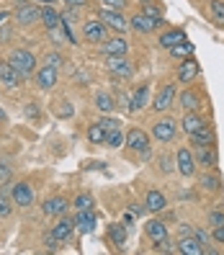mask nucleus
Instances as JSON below:
<instances>
[{"label":"nucleus","instance_id":"obj_49","mask_svg":"<svg viewBox=\"0 0 224 255\" xmlns=\"http://www.w3.org/2000/svg\"><path fill=\"white\" fill-rule=\"evenodd\" d=\"M193 235H196V240H199V243H201L204 248L209 245V240H212V235H209L206 230H201V227H199V230H193Z\"/></svg>","mask_w":224,"mask_h":255},{"label":"nucleus","instance_id":"obj_29","mask_svg":"<svg viewBox=\"0 0 224 255\" xmlns=\"http://www.w3.org/2000/svg\"><path fill=\"white\" fill-rule=\"evenodd\" d=\"M109 240L113 245L126 243V224H109Z\"/></svg>","mask_w":224,"mask_h":255},{"label":"nucleus","instance_id":"obj_22","mask_svg":"<svg viewBox=\"0 0 224 255\" xmlns=\"http://www.w3.org/2000/svg\"><path fill=\"white\" fill-rule=\"evenodd\" d=\"M204 124H209V122L199 111H186V116H183V131L188 134V137H191V134H196Z\"/></svg>","mask_w":224,"mask_h":255},{"label":"nucleus","instance_id":"obj_28","mask_svg":"<svg viewBox=\"0 0 224 255\" xmlns=\"http://www.w3.org/2000/svg\"><path fill=\"white\" fill-rule=\"evenodd\" d=\"M72 230H75V219H70V217H59V222L54 224V227H52V232L59 237V240H62V243H65V240L72 235Z\"/></svg>","mask_w":224,"mask_h":255},{"label":"nucleus","instance_id":"obj_18","mask_svg":"<svg viewBox=\"0 0 224 255\" xmlns=\"http://www.w3.org/2000/svg\"><path fill=\"white\" fill-rule=\"evenodd\" d=\"M178 253L181 255H204V245L196 240V235H188L178 240Z\"/></svg>","mask_w":224,"mask_h":255},{"label":"nucleus","instance_id":"obj_56","mask_svg":"<svg viewBox=\"0 0 224 255\" xmlns=\"http://www.w3.org/2000/svg\"><path fill=\"white\" fill-rule=\"evenodd\" d=\"M10 175V168L8 165H0V178H8Z\"/></svg>","mask_w":224,"mask_h":255},{"label":"nucleus","instance_id":"obj_54","mask_svg":"<svg viewBox=\"0 0 224 255\" xmlns=\"http://www.w3.org/2000/svg\"><path fill=\"white\" fill-rule=\"evenodd\" d=\"M8 18H10V10H0V26L8 23Z\"/></svg>","mask_w":224,"mask_h":255},{"label":"nucleus","instance_id":"obj_8","mask_svg":"<svg viewBox=\"0 0 224 255\" xmlns=\"http://www.w3.org/2000/svg\"><path fill=\"white\" fill-rule=\"evenodd\" d=\"M175 170L181 173L183 178H191L193 173H196V157H193V149L188 147H181L175 152Z\"/></svg>","mask_w":224,"mask_h":255},{"label":"nucleus","instance_id":"obj_17","mask_svg":"<svg viewBox=\"0 0 224 255\" xmlns=\"http://www.w3.org/2000/svg\"><path fill=\"white\" fill-rule=\"evenodd\" d=\"M178 103L183 106V111H199L201 109V93L199 91H193V88H186V91L178 96Z\"/></svg>","mask_w":224,"mask_h":255},{"label":"nucleus","instance_id":"obj_44","mask_svg":"<svg viewBox=\"0 0 224 255\" xmlns=\"http://www.w3.org/2000/svg\"><path fill=\"white\" fill-rule=\"evenodd\" d=\"M209 224H212V227H219V224H224V212H222V209L209 212Z\"/></svg>","mask_w":224,"mask_h":255},{"label":"nucleus","instance_id":"obj_41","mask_svg":"<svg viewBox=\"0 0 224 255\" xmlns=\"http://www.w3.org/2000/svg\"><path fill=\"white\" fill-rule=\"evenodd\" d=\"M155 253H178V248H173V243H170V240L165 237V240H157V243H155Z\"/></svg>","mask_w":224,"mask_h":255},{"label":"nucleus","instance_id":"obj_45","mask_svg":"<svg viewBox=\"0 0 224 255\" xmlns=\"http://www.w3.org/2000/svg\"><path fill=\"white\" fill-rule=\"evenodd\" d=\"M10 39H13V26L3 23V26H0V44H8Z\"/></svg>","mask_w":224,"mask_h":255},{"label":"nucleus","instance_id":"obj_6","mask_svg":"<svg viewBox=\"0 0 224 255\" xmlns=\"http://www.w3.org/2000/svg\"><path fill=\"white\" fill-rule=\"evenodd\" d=\"M193 157H196V165L206 170H214L217 162H219V155H217V144H199L193 147Z\"/></svg>","mask_w":224,"mask_h":255},{"label":"nucleus","instance_id":"obj_55","mask_svg":"<svg viewBox=\"0 0 224 255\" xmlns=\"http://www.w3.org/2000/svg\"><path fill=\"white\" fill-rule=\"evenodd\" d=\"M144 212H147V206H139V204L131 206V214H144Z\"/></svg>","mask_w":224,"mask_h":255},{"label":"nucleus","instance_id":"obj_42","mask_svg":"<svg viewBox=\"0 0 224 255\" xmlns=\"http://www.w3.org/2000/svg\"><path fill=\"white\" fill-rule=\"evenodd\" d=\"M44 59H47V65H49V67H54V70H59V67H62V59H65V57H62V54H59V52H49V54H47V57H44Z\"/></svg>","mask_w":224,"mask_h":255},{"label":"nucleus","instance_id":"obj_48","mask_svg":"<svg viewBox=\"0 0 224 255\" xmlns=\"http://www.w3.org/2000/svg\"><path fill=\"white\" fill-rule=\"evenodd\" d=\"M26 116H28V119H34V122H39V119H41L39 106H34V103H26Z\"/></svg>","mask_w":224,"mask_h":255},{"label":"nucleus","instance_id":"obj_59","mask_svg":"<svg viewBox=\"0 0 224 255\" xmlns=\"http://www.w3.org/2000/svg\"><path fill=\"white\" fill-rule=\"evenodd\" d=\"M21 3H26V0H21Z\"/></svg>","mask_w":224,"mask_h":255},{"label":"nucleus","instance_id":"obj_50","mask_svg":"<svg viewBox=\"0 0 224 255\" xmlns=\"http://www.w3.org/2000/svg\"><path fill=\"white\" fill-rule=\"evenodd\" d=\"M212 240H214V243H219V245H224V224H219V227L212 230Z\"/></svg>","mask_w":224,"mask_h":255},{"label":"nucleus","instance_id":"obj_23","mask_svg":"<svg viewBox=\"0 0 224 255\" xmlns=\"http://www.w3.org/2000/svg\"><path fill=\"white\" fill-rule=\"evenodd\" d=\"M144 232H147V237L152 240V243H157V240H165L168 237V224L160 222V219H149L144 224Z\"/></svg>","mask_w":224,"mask_h":255},{"label":"nucleus","instance_id":"obj_5","mask_svg":"<svg viewBox=\"0 0 224 255\" xmlns=\"http://www.w3.org/2000/svg\"><path fill=\"white\" fill-rule=\"evenodd\" d=\"M98 52H101L103 57H118V54H126V52H129V39H124V34L109 36L103 44H98Z\"/></svg>","mask_w":224,"mask_h":255},{"label":"nucleus","instance_id":"obj_27","mask_svg":"<svg viewBox=\"0 0 224 255\" xmlns=\"http://www.w3.org/2000/svg\"><path fill=\"white\" fill-rule=\"evenodd\" d=\"M75 227H78L83 235L93 232V227H96V214H93V209H88V212H78V217H75Z\"/></svg>","mask_w":224,"mask_h":255},{"label":"nucleus","instance_id":"obj_39","mask_svg":"<svg viewBox=\"0 0 224 255\" xmlns=\"http://www.w3.org/2000/svg\"><path fill=\"white\" fill-rule=\"evenodd\" d=\"M98 124L106 129V131H113V129H121V124H118V119H113V116H101L98 119Z\"/></svg>","mask_w":224,"mask_h":255},{"label":"nucleus","instance_id":"obj_32","mask_svg":"<svg viewBox=\"0 0 224 255\" xmlns=\"http://www.w3.org/2000/svg\"><path fill=\"white\" fill-rule=\"evenodd\" d=\"M168 52H170L175 59H186V57L193 54V44H191V41H181V44H175V47H170Z\"/></svg>","mask_w":224,"mask_h":255},{"label":"nucleus","instance_id":"obj_57","mask_svg":"<svg viewBox=\"0 0 224 255\" xmlns=\"http://www.w3.org/2000/svg\"><path fill=\"white\" fill-rule=\"evenodd\" d=\"M0 122H5V111L3 109H0Z\"/></svg>","mask_w":224,"mask_h":255},{"label":"nucleus","instance_id":"obj_11","mask_svg":"<svg viewBox=\"0 0 224 255\" xmlns=\"http://www.w3.org/2000/svg\"><path fill=\"white\" fill-rule=\"evenodd\" d=\"M13 16H16L18 26H31V23H36V21L41 18V8L34 5V3H21Z\"/></svg>","mask_w":224,"mask_h":255},{"label":"nucleus","instance_id":"obj_35","mask_svg":"<svg viewBox=\"0 0 224 255\" xmlns=\"http://www.w3.org/2000/svg\"><path fill=\"white\" fill-rule=\"evenodd\" d=\"M106 144L109 147H121V144H126V134L121 131V129H113V131H106Z\"/></svg>","mask_w":224,"mask_h":255},{"label":"nucleus","instance_id":"obj_46","mask_svg":"<svg viewBox=\"0 0 224 255\" xmlns=\"http://www.w3.org/2000/svg\"><path fill=\"white\" fill-rule=\"evenodd\" d=\"M47 36H49V41L52 44H57V47H59V44H62V28H47Z\"/></svg>","mask_w":224,"mask_h":255},{"label":"nucleus","instance_id":"obj_24","mask_svg":"<svg viewBox=\"0 0 224 255\" xmlns=\"http://www.w3.org/2000/svg\"><path fill=\"white\" fill-rule=\"evenodd\" d=\"M149 103V85L144 83V85H139L137 91H134V96H131V103H129V111H142L144 106Z\"/></svg>","mask_w":224,"mask_h":255},{"label":"nucleus","instance_id":"obj_3","mask_svg":"<svg viewBox=\"0 0 224 255\" xmlns=\"http://www.w3.org/2000/svg\"><path fill=\"white\" fill-rule=\"evenodd\" d=\"M98 18L106 23L111 31H116V34H124L126 28H129V18L124 16L121 10H113V8H106V5H103V8L98 10Z\"/></svg>","mask_w":224,"mask_h":255},{"label":"nucleus","instance_id":"obj_33","mask_svg":"<svg viewBox=\"0 0 224 255\" xmlns=\"http://www.w3.org/2000/svg\"><path fill=\"white\" fill-rule=\"evenodd\" d=\"M72 206L78 209V212H88V209L96 206V201H93L91 193H78V196H75V201H72Z\"/></svg>","mask_w":224,"mask_h":255},{"label":"nucleus","instance_id":"obj_20","mask_svg":"<svg viewBox=\"0 0 224 255\" xmlns=\"http://www.w3.org/2000/svg\"><path fill=\"white\" fill-rule=\"evenodd\" d=\"M191 144L199 147V144H217V131L212 124H204L196 134H191Z\"/></svg>","mask_w":224,"mask_h":255},{"label":"nucleus","instance_id":"obj_14","mask_svg":"<svg viewBox=\"0 0 224 255\" xmlns=\"http://www.w3.org/2000/svg\"><path fill=\"white\" fill-rule=\"evenodd\" d=\"M144 206H147V212H149V214L165 212V206H168L165 193L157 191V188H149V191H147V196H144Z\"/></svg>","mask_w":224,"mask_h":255},{"label":"nucleus","instance_id":"obj_37","mask_svg":"<svg viewBox=\"0 0 224 255\" xmlns=\"http://www.w3.org/2000/svg\"><path fill=\"white\" fill-rule=\"evenodd\" d=\"M54 114H57L59 119H70V116L75 114V109H72V103H70V101H59L57 106H54Z\"/></svg>","mask_w":224,"mask_h":255},{"label":"nucleus","instance_id":"obj_1","mask_svg":"<svg viewBox=\"0 0 224 255\" xmlns=\"http://www.w3.org/2000/svg\"><path fill=\"white\" fill-rule=\"evenodd\" d=\"M8 62L16 67V72L21 75V80L31 78V75L36 72V54L28 52V49H13L10 57H8Z\"/></svg>","mask_w":224,"mask_h":255},{"label":"nucleus","instance_id":"obj_19","mask_svg":"<svg viewBox=\"0 0 224 255\" xmlns=\"http://www.w3.org/2000/svg\"><path fill=\"white\" fill-rule=\"evenodd\" d=\"M181 41H186L183 28H168V31H162L160 39H157V44L162 49H170V47H175V44H181Z\"/></svg>","mask_w":224,"mask_h":255},{"label":"nucleus","instance_id":"obj_43","mask_svg":"<svg viewBox=\"0 0 224 255\" xmlns=\"http://www.w3.org/2000/svg\"><path fill=\"white\" fill-rule=\"evenodd\" d=\"M142 13H147V16H149V18H155V21H162V10H160L157 5L144 3V5H142Z\"/></svg>","mask_w":224,"mask_h":255},{"label":"nucleus","instance_id":"obj_34","mask_svg":"<svg viewBox=\"0 0 224 255\" xmlns=\"http://www.w3.org/2000/svg\"><path fill=\"white\" fill-rule=\"evenodd\" d=\"M96 106H98L103 114H111V111L116 109V101H113L109 93H98V96H96Z\"/></svg>","mask_w":224,"mask_h":255},{"label":"nucleus","instance_id":"obj_15","mask_svg":"<svg viewBox=\"0 0 224 255\" xmlns=\"http://www.w3.org/2000/svg\"><path fill=\"white\" fill-rule=\"evenodd\" d=\"M199 72H201V67H199V62H196V59L186 57V59H183V65L178 67V83L188 85V83H193V80L199 78Z\"/></svg>","mask_w":224,"mask_h":255},{"label":"nucleus","instance_id":"obj_51","mask_svg":"<svg viewBox=\"0 0 224 255\" xmlns=\"http://www.w3.org/2000/svg\"><path fill=\"white\" fill-rule=\"evenodd\" d=\"M65 3H67L70 8H85V5H88V0H65Z\"/></svg>","mask_w":224,"mask_h":255},{"label":"nucleus","instance_id":"obj_21","mask_svg":"<svg viewBox=\"0 0 224 255\" xmlns=\"http://www.w3.org/2000/svg\"><path fill=\"white\" fill-rule=\"evenodd\" d=\"M67 199H62V196H52V199H47V201H44V214H47V217H62L65 212H67Z\"/></svg>","mask_w":224,"mask_h":255},{"label":"nucleus","instance_id":"obj_36","mask_svg":"<svg viewBox=\"0 0 224 255\" xmlns=\"http://www.w3.org/2000/svg\"><path fill=\"white\" fill-rule=\"evenodd\" d=\"M209 13L217 23H224V0H209Z\"/></svg>","mask_w":224,"mask_h":255},{"label":"nucleus","instance_id":"obj_38","mask_svg":"<svg viewBox=\"0 0 224 255\" xmlns=\"http://www.w3.org/2000/svg\"><path fill=\"white\" fill-rule=\"evenodd\" d=\"M13 214V199H8L5 193H0V219H5Z\"/></svg>","mask_w":224,"mask_h":255},{"label":"nucleus","instance_id":"obj_53","mask_svg":"<svg viewBox=\"0 0 224 255\" xmlns=\"http://www.w3.org/2000/svg\"><path fill=\"white\" fill-rule=\"evenodd\" d=\"M160 168H162V170H170V160H168L165 155L160 157Z\"/></svg>","mask_w":224,"mask_h":255},{"label":"nucleus","instance_id":"obj_9","mask_svg":"<svg viewBox=\"0 0 224 255\" xmlns=\"http://www.w3.org/2000/svg\"><path fill=\"white\" fill-rule=\"evenodd\" d=\"M149 134L144 131V129H139V127H131L129 131H126V147L131 149V152H144V149H149Z\"/></svg>","mask_w":224,"mask_h":255},{"label":"nucleus","instance_id":"obj_7","mask_svg":"<svg viewBox=\"0 0 224 255\" xmlns=\"http://www.w3.org/2000/svg\"><path fill=\"white\" fill-rule=\"evenodd\" d=\"M175 101H178V91H175L173 83H168V85H162L160 91H157V96L152 98V109H155L157 114L170 111V106H173Z\"/></svg>","mask_w":224,"mask_h":255},{"label":"nucleus","instance_id":"obj_2","mask_svg":"<svg viewBox=\"0 0 224 255\" xmlns=\"http://www.w3.org/2000/svg\"><path fill=\"white\" fill-rule=\"evenodd\" d=\"M106 70L111 78L116 80H131L134 78V65L126 54H118V57H106Z\"/></svg>","mask_w":224,"mask_h":255},{"label":"nucleus","instance_id":"obj_30","mask_svg":"<svg viewBox=\"0 0 224 255\" xmlns=\"http://www.w3.org/2000/svg\"><path fill=\"white\" fill-rule=\"evenodd\" d=\"M88 142L91 144H106V129H103L98 122L88 127Z\"/></svg>","mask_w":224,"mask_h":255},{"label":"nucleus","instance_id":"obj_12","mask_svg":"<svg viewBox=\"0 0 224 255\" xmlns=\"http://www.w3.org/2000/svg\"><path fill=\"white\" fill-rule=\"evenodd\" d=\"M160 23H162V21L149 18L147 13H137V16H131V18H129V28H134L137 34H152Z\"/></svg>","mask_w":224,"mask_h":255},{"label":"nucleus","instance_id":"obj_13","mask_svg":"<svg viewBox=\"0 0 224 255\" xmlns=\"http://www.w3.org/2000/svg\"><path fill=\"white\" fill-rule=\"evenodd\" d=\"M175 137V122L173 119H160L152 127V139L155 142H170Z\"/></svg>","mask_w":224,"mask_h":255},{"label":"nucleus","instance_id":"obj_40","mask_svg":"<svg viewBox=\"0 0 224 255\" xmlns=\"http://www.w3.org/2000/svg\"><path fill=\"white\" fill-rule=\"evenodd\" d=\"M59 243H62V240H59L52 230H49L47 235H44V245H47V250H49V253H54V250L59 248Z\"/></svg>","mask_w":224,"mask_h":255},{"label":"nucleus","instance_id":"obj_47","mask_svg":"<svg viewBox=\"0 0 224 255\" xmlns=\"http://www.w3.org/2000/svg\"><path fill=\"white\" fill-rule=\"evenodd\" d=\"M129 0H103V5L106 8H113V10H124Z\"/></svg>","mask_w":224,"mask_h":255},{"label":"nucleus","instance_id":"obj_52","mask_svg":"<svg viewBox=\"0 0 224 255\" xmlns=\"http://www.w3.org/2000/svg\"><path fill=\"white\" fill-rule=\"evenodd\" d=\"M178 232H181V237H188V235H193V230L188 227V224H181V230H178Z\"/></svg>","mask_w":224,"mask_h":255},{"label":"nucleus","instance_id":"obj_58","mask_svg":"<svg viewBox=\"0 0 224 255\" xmlns=\"http://www.w3.org/2000/svg\"><path fill=\"white\" fill-rule=\"evenodd\" d=\"M144 3H149V0H144Z\"/></svg>","mask_w":224,"mask_h":255},{"label":"nucleus","instance_id":"obj_31","mask_svg":"<svg viewBox=\"0 0 224 255\" xmlns=\"http://www.w3.org/2000/svg\"><path fill=\"white\" fill-rule=\"evenodd\" d=\"M201 188L217 193V191L222 188V178H219L217 173H204V175H201Z\"/></svg>","mask_w":224,"mask_h":255},{"label":"nucleus","instance_id":"obj_10","mask_svg":"<svg viewBox=\"0 0 224 255\" xmlns=\"http://www.w3.org/2000/svg\"><path fill=\"white\" fill-rule=\"evenodd\" d=\"M57 80H59V70H54L49 65H44V67H39V72H34V83L39 91H52Z\"/></svg>","mask_w":224,"mask_h":255},{"label":"nucleus","instance_id":"obj_25","mask_svg":"<svg viewBox=\"0 0 224 255\" xmlns=\"http://www.w3.org/2000/svg\"><path fill=\"white\" fill-rule=\"evenodd\" d=\"M0 83L8 85V88H13V85L21 83V75L16 72V67H13L8 59H5V62H0Z\"/></svg>","mask_w":224,"mask_h":255},{"label":"nucleus","instance_id":"obj_16","mask_svg":"<svg viewBox=\"0 0 224 255\" xmlns=\"http://www.w3.org/2000/svg\"><path fill=\"white\" fill-rule=\"evenodd\" d=\"M10 199H13V204H18V206L26 209V206L34 204V191H31L28 183H16L13 191H10Z\"/></svg>","mask_w":224,"mask_h":255},{"label":"nucleus","instance_id":"obj_4","mask_svg":"<svg viewBox=\"0 0 224 255\" xmlns=\"http://www.w3.org/2000/svg\"><path fill=\"white\" fill-rule=\"evenodd\" d=\"M109 31L111 28L101 18H91V21L83 23V36H85V41H91V44H103L109 39Z\"/></svg>","mask_w":224,"mask_h":255},{"label":"nucleus","instance_id":"obj_26","mask_svg":"<svg viewBox=\"0 0 224 255\" xmlns=\"http://www.w3.org/2000/svg\"><path fill=\"white\" fill-rule=\"evenodd\" d=\"M41 8V23L47 28H57L62 26V16H59V10L54 5H39Z\"/></svg>","mask_w":224,"mask_h":255}]
</instances>
